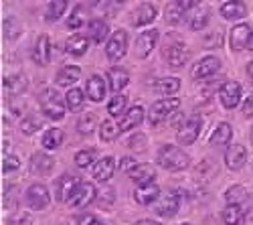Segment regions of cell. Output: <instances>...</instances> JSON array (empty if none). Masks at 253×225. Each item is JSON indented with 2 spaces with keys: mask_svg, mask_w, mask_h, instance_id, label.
I'll use <instances>...</instances> for the list:
<instances>
[{
  "mask_svg": "<svg viewBox=\"0 0 253 225\" xmlns=\"http://www.w3.org/2000/svg\"><path fill=\"white\" fill-rule=\"evenodd\" d=\"M158 165L166 171H172V173H178V171H184L191 165V156H188L184 150H180L178 146H172V144H164L160 150H158Z\"/></svg>",
  "mask_w": 253,
  "mask_h": 225,
  "instance_id": "1",
  "label": "cell"
},
{
  "mask_svg": "<svg viewBox=\"0 0 253 225\" xmlns=\"http://www.w3.org/2000/svg\"><path fill=\"white\" fill-rule=\"evenodd\" d=\"M65 106H67V101H63L59 91L49 88L45 90L43 93H41V112H43L47 118L51 120H63L65 118Z\"/></svg>",
  "mask_w": 253,
  "mask_h": 225,
  "instance_id": "2",
  "label": "cell"
},
{
  "mask_svg": "<svg viewBox=\"0 0 253 225\" xmlns=\"http://www.w3.org/2000/svg\"><path fill=\"white\" fill-rule=\"evenodd\" d=\"M162 57L166 59V63L178 69L182 65L188 63V59H191V51L184 43L180 41H172V43H164V51H162Z\"/></svg>",
  "mask_w": 253,
  "mask_h": 225,
  "instance_id": "3",
  "label": "cell"
},
{
  "mask_svg": "<svg viewBox=\"0 0 253 225\" xmlns=\"http://www.w3.org/2000/svg\"><path fill=\"white\" fill-rule=\"evenodd\" d=\"M178 108H180V99L178 97L158 99L156 104L150 108V122L152 124H160V122H164L166 118H170Z\"/></svg>",
  "mask_w": 253,
  "mask_h": 225,
  "instance_id": "4",
  "label": "cell"
},
{
  "mask_svg": "<svg viewBox=\"0 0 253 225\" xmlns=\"http://www.w3.org/2000/svg\"><path fill=\"white\" fill-rule=\"evenodd\" d=\"M126 49H128V33L118 29L110 37L108 45H105V55H108V59L112 61V63H118V61L126 55Z\"/></svg>",
  "mask_w": 253,
  "mask_h": 225,
  "instance_id": "5",
  "label": "cell"
},
{
  "mask_svg": "<svg viewBox=\"0 0 253 225\" xmlns=\"http://www.w3.org/2000/svg\"><path fill=\"white\" fill-rule=\"evenodd\" d=\"M178 207H180V199H178V195L174 191H166L154 203V211L160 217H174L176 211H178Z\"/></svg>",
  "mask_w": 253,
  "mask_h": 225,
  "instance_id": "6",
  "label": "cell"
},
{
  "mask_svg": "<svg viewBox=\"0 0 253 225\" xmlns=\"http://www.w3.org/2000/svg\"><path fill=\"white\" fill-rule=\"evenodd\" d=\"M51 201V195H49V189L45 185H31L27 189V205L35 211H41L49 205Z\"/></svg>",
  "mask_w": 253,
  "mask_h": 225,
  "instance_id": "7",
  "label": "cell"
},
{
  "mask_svg": "<svg viewBox=\"0 0 253 225\" xmlns=\"http://www.w3.org/2000/svg\"><path fill=\"white\" fill-rule=\"evenodd\" d=\"M219 99L227 110L237 108L239 101H241V86L237 81H227V84H223L219 90Z\"/></svg>",
  "mask_w": 253,
  "mask_h": 225,
  "instance_id": "8",
  "label": "cell"
},
{
  "mask_svg": "<svg viewBox=\"0 0 253 225\" xmlns=\"http://www.w3.org/2000/svg\"><path fill=\"white\" fill-rule=\"evenodd\" d=\"M156 41H158V31H156V29H150V31L140 33V37H138V41H136V45H134V53H136V57H140V59L150 57L152 49L156 47Z\"/></svg>",
  "mask_w": 253,
  "mask_h": 225,
  "instance_id": "9",
  "label": "cell"
},
{
  "mask_svg": "<svg viewBox=\"0 0 253 225\" xmlns=\"http://www.w3.org/2000/svg\"><path fill=\"white\" fill-rule=\"evenodd\" d=\"M93 199H95V187L91 182H79V187L75 189V193L69 199V205L75 209H83V207H87Z\"/></svg>",
  "mask_w": 253,
  "mask_h": 225,
  "instance_id": "10",
  "label": "cell"
},
{
  "mask_svg": "<svg viewBox=\"0 0 253 225\" xmlns=\"http://www.w3.org/2000/svg\"><path fill=\"white\" fill-rule=\"evenodd\" d=\"M201 128H203V122L201 118H191L184 122V126L176 132V140L180 144H193V142L201 136Z\"/></svg>",
  "mask_w": 253,
  "mask_h": 225,
  "instance_id": "11",
  "label": "cell"
},
{
  "mask_svg": "<svg viewBox=\"0 0 253 225\" xmlns=\"http://www.w3.org/2000/svg\"><path fill=\"white\" fill-rule=\"evenodd\" d=\"M29 169H31V173L37 175V177H47V175H51L53 169H55V160H53L49 154H45V152H37V154L31 156Z\"/></svg>",
  "mask_w": 253,
  "mask_h": 225,
  "instance_id": "12",
  "label": "cell"
},
{
  "mask_svg": "<svg viewBox=\"0 0 253 225\" xmlns=\"http://www.w3.org/2000/svg\"><path fill=\"white\" fill-rule=\"evenodd\" d=\"M77 187H79L77 177L65 173V175H63V177L57 180V191H55L57 201H61V203H69V199H71V195L75 193Z\"/></svg>",
  "mask_w": 253,
  "mask_h": 225,
  "instance_id": "13",
  "label": "cell"
},
{
  "mask_svg": "<svg viewBox=\"0 0 253 225\" xmlns=\"http://www.w3.org/2000/svg\"><path fill=\"white\" fill-rule=\"evenodd\" d=\"M51 57H53V51H51V41L47 35H41L39 41L35 43V49H33V61L37 65L45 67L51 63Z\"/></svg>",
  "mask_w": 253,
  "mask_h": 225,
  "instance_id": "14",
  "label": "cell"
},
{
  "mask_svg": "<svg viewBox=\"0 0 253 225\" xmlns=\"http://www.w3.org/2000/svg\"><path fill=\"white\" fill-rule=\"evenodd\" d=\"M245 160H247V148L243 144H231L225 152V162H227V167L231 171H239L243 169L245 165Z\"/></svg>",
  "mask_w": 253,
  "mask_h": 225,
  "instance_id": "15",
  "label": "cell"
},
{
  "mask_svg": "<svg viewBox=\"0 0 253 225\" xmlns=\"http://www.w3.org/2000/svg\"><path fill=\"white\" fill-rule=\"evenodd\" d=\"M229 43H231V49L233 51H243L251 43V29L247 25H237L233 31H231Z\"/></svg>",
  "mask_w": 253,
  "mask_h": 225,
  "instance_id": "16",
  "label": "cell"
},
{
  "mask_svg": "<svg viewBox=\"0 0 253 225\" xmlns=\"http://www.w3.org/2000/svg\"><path fill=\"white\" fill-rule=\"evenodd\" d=\"M160 197V189L154 185V182H144V185H138L134 191V199L140 203V205H150L152 201H156Z\"/></svg>",
  "mask_w": 253,
  "mask_h": 225,
  "instance_id": "17",
  "label": "cell"
},
{
  "mask_svg": "<svg viewBox=\"0 0 253 225\" xmlns=\"http://www.w3.org/2000/svg\"><path fill=\"white\" fill-rule=\"evenodd\" d=\"M2 90L6 91L8 97L18 95L20 91L27 90V77L23 73H14V75H6L2 79Z\"/></svg>",
  "mask_w": 253,
  "mask_h": 225,
  "instance_id": "18",
  "label": "cell"
},
{
  "mask_svg": "<svg viewBox=\"0 0 253 225\" xmlns=\"http://www.w3.org/2000/svg\"><path fill=\"white\" fill-rule=\"evenodd\" d=\"M219 67H221V61H219L217 57H205V59L199 61V65L193 69V77H195V79H205V77H209V75L217 73Z\"/></svg>",
  "mask_w": 253,
  "mask_h": 225,
  "instance_id": "19",
  "label": "cell"
},
{
  "mask_svg": "<svg viewBox=\"0 0 253 225\" xmlns=\"http://www.w3.org/2000/svg\"><path fill=\"white\" fill-rule=\"evenodd\" d=\"M245 12H247V6L241 0H225L221 4V16L227 20H239L245 16Z\"/></svg>",
  "mask_w": 253,
  "mask_h": 225,
  "instance_id": "20",
  "label": "cell"
},
{
  "mask_svg": "<svg viewBox=\"0 0 253 225\" xmlns=\"http://www.w3.org/2000/svg\"><path fill=\"white\" fill-rule=\"evenodd\" d=\"M142 120H144V110L140 106H134V108H130L126 114H122V118H120V130L122 132L134 130L138 124H142Z\"/></svg>",
  "mask_w": 253,
  "mask_h": 225,
  "instance_id": "21",
  "label": "cell"
},
{
  "mask_svg": "<svg viewBox=\"0 0 253 225\" xmlns=\"http://www.w3.org/2000/svg\"><path fill=\"white\" fill-rule=\"evenodd\" d=\"M114 171H116V160L112 156H103L101 160H97V165L93 167V177L99 182H105V180L112 179Z\"/></svg>",
  "mask_w": 253,
  "mask_h": 225,
  "instance_id": "22",
  "label": "cell"
},
{
  "mask_svg": "<svg viewBox=\"0 0 253 225\" xmlns=\"http://www.w3.org/2000/svg\"><path fill=\"white\" fill-rule=\"evenodd\" d=\"M154 18H156V6L154 4H142L132 14V25L134 27H144V25H150Z\"/></svg>",
  "mask_w": 253,
  "mask_h": 225,
  "instance_id": "23",
  "label": "cell"
},
{
  "mask_svg": "<svg viewBox=\"0 0 253 225\" xmlns=\"http://www.w3.org/2000/svg\"><path fill=\"white\" fill-rule=\"evenodd\" d=\"M79 77H81V69L77 65H65L57 73L55 81H57V86H61V88H69V86L75 84V81H79Z\"/></svg>",
  "mask_w": 253,
  "mask_h": 225,
  "instance_id": "24",
  "label": "cell"
},
{
  "mask_svg": "<svg viewBox=\"0 0 253 225\" xmlns=\"http://www.w3.org/2000/svg\"><path fill=\"white\" fill-rule=\"evenodd\" d=\"M85 91H87V97L91 101H101L105 97V81L101 75H91L87 86H85Z\"/></svg>",
  "mask_w": 253,
  "mask_h": 225,
  "instance_id": "25",
  "label": "cell"
},
{
  "mask_svg": "<svg viewBox=\"0 0 253 225\" xmlns=\"http://www.w3.org/2000/svg\"><path fill=\"white\" fill-rule=\"evenodd\" d=\"M89 49V39L87 37H83V35H73L67 43H65V51L69 55H75V57H81V55H85Z\"/></svg>",
  "mask_w": 253,
  "mask_h": 225,
  "instance_id": "26",
  "label": "cell"
},
{
  "mask_svg": "<svg viewBox=\"0 0 253 225\" xmlns=\"http://www.w3.org/2000/svg\"><path fill=\"white\" fill-rule=\"evenodd\" d=\"M108 79H110V88H112L116 93H120L126 86H128L130 75H128V71L122 69V67H112V69L108 71Z\"/></svg>",
  "mask_w": 253,
  "mask_h": 225,
  "instance_id": "27",
  "label": "cell"
},
{
  "mask_svg": "<svg viewBox=\"0 0 253 225\" xmlns=\"http://www.w3.org/2000/svg\"><path fill=\"white\" fill-rule=\"evenodd\" d=\"M231 138H233V128H231V124H227V122H221L215 128V132L211 134V144L223 146V144H229Z\"/></svg>",
  "mask_w": 253,
  "mask_h": 225,
  "instance_id": "28",
  "label": "cell"
},
{
  "mask_svg": "<svg viewBox=\"0 0 253 225\" xmlns=\"http://www.w3.org/2000/svg\"><path fill=\"white\" fill-rule=\"evenodd\" d=\"M130 179L134 182H138V185H144V182H154L156 179V171L148 165H138L132 173H130Z\"/></svg>",
  "mask_w": 253,
  "mask_h": 225,
  "instance_id": "29",
  "label": "cell"
},
{
  "mask_svg": "<svg viewBox=\"0 0 253 225\" xmlns=\"http://www.w3.org/2000/svg\"><path fill=\"white\" fill-rule=\"evenodd\" d=\"M89 39L93 41V43L101 45L105 39H108L110 35V29H108V23H103V20H91L89 23Z\"/></svg>",
  "mask_w": 253,
  "mask_h": 225,
  "instance_id": "30",
  "label": "cell"
},
{
  "mask_svg": "<svg viewBox=\"0 0 253 225\" xmlns=\"http://www.w3.org/2000/svg\"><path fill=\"white\" fill-rule=\"evenodd\" d=\"M95 126H97V116H95V112H85V114H81L79 116V120H77V130L81 132V134H91L93 130H95Z\"/></svg>",
  "mask_w": 253,
  "mask_h": 225,
  "instance_id": "31",
  "label": "cell"
},
{
  "mask_svg": "<svg viewBox=\"0 0 253 225\" xmlns=\"http://www.w3.org/2000/svg\"><path fill=\"white\" fill-rule=\"evenodd\" d=\"M223 221L225 225H241L243 221V209L239 205H233V203H229L223 211Z\"/></svg>",
  "mask_w": 253,
  "mask_h": 225,
  "instance_id": "32",
  "label": "cell"
},
{
  "mask_svg": "<svg viewBox=\"0 0 253 225\" xmlns=\"http://www.w3.org/2000/svg\"><path fill=\"white\" fill-rule=\"evenodd\" d=\"M2 33H4V39L14 41L20 37V33H23V27H20V23L14 16H6L4 23H2Z\"/></svg>",
  "mask_w": 253,
  "mask_h": 225,
  "instance_id": "33",
  "label": "cell"
},
{
  "mask_svg": "<svg viewBox=\"0 0 253 225\" xmlns=\"http://www.w3.org/2000/svg\"><path fill=\"white\" fill-rule=\"evenodd\" d=\"M120 132H122L120 130V124H116L114 120H103L101 122V130H99V138L105 140V142H112V140L118 138Z\"/></svg>",
  "mask_w": 253,
  "mask_h": 225,
  "instance_id": "34",
  "label": "cell"
},
{
  "mask_svg": "<svg viewBox=\"0 0 253 225\" xmlns=\"http://www.w3.org/2000/svg\"><path fill=\"white\" fill-rule=\"evenodd\" d=\"M164 18H166V23L178 25V23H182V18H184V8L178 2H170L164 10Z\"/></svg>",
  "mask_w": 253,
  "mask_h": 225,
  "instance_id": "35",
  "label": "cell"
},
{
  "mask_svg": "<svg viewBox=\"0 0 253 225\" xmlns=\"http://www.w3.org/2000/svg\"><path fill=\"white\" fill-rule=\"evenodd\" d=\"M209 20H211V10H209L207 6H201V8L193 14V18H191V29H193V31H203V29L209 25Z\"/></svg>",
  "mask_w": 253,
  "mask_h": 225,
  "instance_id": "36",
  "label": "cell"
},
{
  "mask_svg": "<svg viewBox=\"0 0 253 225\" xmlns=\"http://www.w3.org/2000/svg\"><path fill=\"white\" fill-rule=\"evenodd\" d=\"M61 142H63V132L59 128H49L43 136V146L47 150H55L61 146Z\"/></svg>",
  "mask_w": 253,
  "mask_h": 225,
  "instance_id": "37",
  "label": "cell"
},
{
  "mask_svg": "<svg viewBox=\"0 0 253 225\" xmlns=\"http://www.w3.org/2000/svg\"><path fill=\"white\" fill-rule=\"evenodd\" d=\"M247 189L241 187V185H233L227 193H225V199L227 203H233V205H239V203H245L247 201Z\"/></svg>",
  "mask_w": 253,
  "mask_h": 225,
  "instance_id": "38",
  "label": "cell"
},
{
  "mask_svg": "<svg viewBox=\"0 0 253 225\" xmlns=\"http://www.w3.org/2000/svg\"><path fill=\"white\" fill-rule=\"evenodd\" d=\"M65 8H67V0H51V4L47 8V20L49 23L59 20L63 16V12H65Z\"/></svg>",
  "mask_w": 253,
  "mask_h": 225,
  "instance_id": "39",
  "label": "cell"
},
{
  "mask_svg": "<svg viewBox=\"0 0 253 225\" xmlns=\"http://www.w3.org/2000/svg\"><path fill=\"white\" fill-rule=\"evenodd\" d=\"M180 90V81L176 77H164L158 81V93L162 95H172Z\"/></svg>",
  "mask_w": 253,
  "mask_h": 225,
  "instance_id": "40",
  "label": "cell"
},
{
  "mask_svg": "<svg viewBox=\"0 0 253 225\" xmlns=\"http://www.w3.org/2000/svg\"><path fill=\"white\" fill-rule=\"evenodd\" d=\"M126 95H122V93H116L112 99H110V104H108V112H110V116L112 118H116V116H122L124 114V110H126Z\"/></svg>",
  "mask_w": 253,
  "mask_h": 225,
  "instance_id": "41",
  "label": "cell"
},
{
  "mask_svg": "<svg viewBox=\"0 0 253 225\" xmlns=\"http://www.w3.org/2000/svg\"><path fill=\"white\" fill-rule=\"evenodd\" d=\"M41 128H43V122H41L37 116H29V118H25L23 122H20V130H23V134H27V136L35 134Z\"/></svg>",
  "mask_w": 253,
  "mask_h": 225,
  "instance_id": "42",
  "label": "cell"
},
{
  "mask_svg": "<svg viewBox=\"0 0 253 225\" xmlns=\"http://www.w3.org/2000/svg\"><path fill=\"white\" fill-rule=\"evenodd\" d=\"M65 101H67V108H69V110H77V108H81V104H83V91L77 90V88L69 90L67 95H65Z\"/></svg>",
  "mask_w": 253,
  "mask_h": 225,
  "instance_id": "43",
  "label": "cell"
},
{
  "mask_svg": "<svg viewBox=\"0 0 253 225\" xmlns=\"http://www.w3.org/2000/svg\"><path fill=\"white\" fill-rule=\"evenodd\" d=\"M93 156H95L93 150H79V152L75 154V165H77L79 169H89L91 162H93Z\"/></svg>",
  "mask_w": 253,
  "mask_h": 225,
  "instance_id": "44",
  "label": "cell"
},
{
  "mask_svg": "<svg viewBox=\"0 0 253 225\" xmlns=\"http://www.w3.org/2000/svg\"><path fill=\"white\" fill-rule=\"evenodd\" d=\"M126 144H128V148H132V150H136V152H144V150H146V136L136 132L134 136L128 138V142H126Z\"/></svg>",
  "mask_w": 253,
  "mask_h": 225,
  "instance_id": "45",
  "label": "cell"
},
{
  "mask_svg": "<svg viewBox=\"0 0 253 225\" xmlns=\"http://www.w3.org/2000/svg\"><path fill=\"white\" fill-rule=\"evenodd\" d=\"M83 20H85V16H83V6L77 4V6L73 8L69 20H67V27H69V29H79V27L83 25Z\"/></svg>",
  "mask_w": 253,
  "mask_h": 225,
  "instance_id": "46",
  "label": "cell"
},
{
  "mask_svg": "<svg viewBox=\"0 0 253 225\" xmlns=\"http://www.w3.org/2000/svg\"><path fill=\"white\" fill-rule=\"evenodd\" d=\"M2 203H4V209H6V211H14V209H16V187H12V185L6 187Z\"/></svg>",
  "mask_w": 253,
  "mask_h": 225,
  "instance_id": "47",
  "label": "cell"
},
{
  "mask_svg": "<svg viewBox=\"0 0 253 225\" xmlns=\"http://www.w3.org/2000/svg\"><path fill=\"white\" fill-rule=\"evenodd\" d=\"M6 225H31V215L25 211H16L8 217Z\"/></svg>",
  "mask_w": 253,
  "mask_h": 225,
  "instance_id": "48",
  "label": "cell"
},
{
  "mask_svg": "<svg viewBox=\"0 0 253 225\" xmlns=\"http://www.w3.org/2000/svg\"><path fill=\"white\" fill-rule=\"evenodd\" d=\"M18 167H20L18 156H14V154H6V156H4V162H2V171H4V173H10V171H14V169H18Z\"/></svg>",
  "mask_w": 253,
  "mask_h": 225,
  "instance_id": "49",
  "label": "cell"
},
{
  "mask_svg": "<svg viewBox=\"0 0 253 225\" xmlns=\"http://www.w3.org/2000/svg\"><path fill=\"white\" fill-rule=\"evenodd\" d=\"M136 167H138V162H136L134 158H130V156H124V158H122V162H120V169H122L124 173H128V175H130Z\"/></svg>",
  "mask_w": 253,
  "mask_h": 225,
  "instance_id": "50",
  "label": "cell"
},
{
  "mask_svg": "<svg viewBox=\"0 0 253 225\" xmlns=\"http://www.w3.org/2000/svg\"><path fill=\"white\" fill-rule=\"evenodd\" d=\"M97 219L93 215H79L73 219V225H93Z\"/></svg>",
  "mask_w": 253,
  "mask_h": 225,
  "instance_id": "51",
  "label": "cell"
},
{
  "mask_svg": "<svg viewBox=\"0 0 253 225\" xmlns=\"http://www.w3.org/2000/svg\"><path fill=\"white\" fill-rule=\"evenodd\" d=\"M243 114H245L247 118H251V116H253V93L245 99V104H243Z\"/></svg>",
  "mask_w": 253,
  "mask_h": 225,
  "instance_id": "52",
  "label": "cell"
},
{
  "mask_svg": "<svg viewBox=\"0 0 253 225\" xmlns=\"http://www.w3.org/2000/svg\"><path fill=\"white\" fill-rule=\"evenodd\" d=\"M213 43H217V45L221 43V33H215V35H211V37L205 39V45H207V47H211Z\"/></svg>",
  "mask_w": 253,
  "mask_h": 225,
  "instance_id": "53",
  "label": "cell"
},
{
  "mask_svg": "<svg viewBox=\"0 0 253 225\" xmlns=\"http://www.w3.org/2000/svg\"><path fill=\"white\" fill-rule=\"evenodd\" d=\"M176 2L186 10V8H193V6H197L199 2H201V0H176Z\"/></svg>",
  "mask_w": 253,
  "mask_h": 225,
  "instance_id": "54",
  "label": "cell"
},
{
  "mask_svg": "<svg viewBox=\"0 0 253 225\" xmlns=\"http://www.w3.org/2000/svg\"><path fill=\"white\" fill-rule=\"evenodd\" d=\"M136 225H160L158 221H150V219H140Z\"/></svg>",
  "mask_w": 253,
  "mask_h": 225,
  "instance_id": "55",
  "label": "cell"
},
{
  "mask_svg": "<svg viewBox=\"0 0 253 225\" xmlns=\"http://www.w3.org/2000/svg\"><path fill=\"white\" fill-rule=\"evenodd\" d=\"M2 152H4V154H8V152H10V142H8V140H4V142H2Z\"/></svg>",
  "mask_w": 253,
  "mask_h": 225,
  "instance_id": "56",
  "label": "cell"
},
{
  "mask_svg": "<svg viewBox=\"0 0 253 225\" xmlns=\"http://www.w3.org/2000/svg\"><path fill=\"white\" fill-rule=\"evenodd\" d=\"M247 75H249V79L253 81V61H251V63H247Z\"/></svg>",
  "mask_w": 253,
  "mask_h": 225,
  "instance_id": "57",
  "label": "cell"
},
{
  "mask_svg": "<svg viewBox=\"0 0 253 225\" xmlns=\"http://www.w3.org/2000/svg\"><path fill=\"white\" fill-rule=\"evenodd\" d=\"M249 49H253V29H251V43H249Z\"/></svg>",
  "mask_w": 253,
  "mask_h": 225,
  "instance_id": "58",
  "label": "cell"
},
{
  "mask_svg": "<svg viewBox=\"0 0 253 225\" xmlns=\"http://www.w3.org/2000/svg\"><path fill=\"white\" fill-rule=\"evenodd\" d=\"M99 2H101V4H105V2H110V0H97V4H99Z\"/></svg>",
  "mask_w": 253,
  "mask_h": 225,
  "instance_id": "59",
  "label": "cell"
},
{
  "mask_svg": "<svg viewBox=\"0 0 253 225\" xmlns=\"http://www.w3.org/2000/svg\"><path fill=\"white\" fill-rule=\"evenodd\" d=\"M251 142H253V128H251Z\"/></svg>",
  "mask_w": 253,
  "mask_h": 225,
  "instance_id": "60",
  "label": "cell"
},
{
  "mask_svg": "<svg viewBox=\"0 0 253 225\" xmlns=\"http://www.w3.org/2000/svg\"><path fill=\"white\" fill-rule=\"evenodd\" d=\"M180 225H191V223H180Z\"/></svg>",
  "mask_w": 253,
  "mask_h": 225,
  "instance_id": "61",
  "label": "cell"
}]
</instances>
